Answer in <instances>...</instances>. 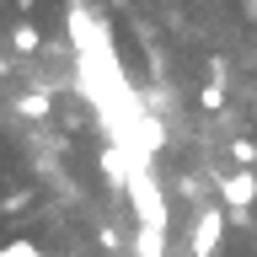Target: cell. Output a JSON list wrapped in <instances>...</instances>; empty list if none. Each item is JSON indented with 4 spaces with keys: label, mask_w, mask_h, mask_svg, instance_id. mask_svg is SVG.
Here are the masks:
<instances>
[{
    "label": "cell",
    "mask_w": 257,
    "mask_h": 257,
    "mask_svg": "<svg viewBox=\"0 0 257 257\" xmlns=\"http://www.w3.org/2000/svg\"><path fill=\"white\" fill-rule=\"evenodd\" d=\"M123 193L134 198V214H140V225H150V230H166V198H161L156 177H150V166H140V156H134V172H128Z\"/></svg>",
    "instance_id": "obj_1"
},
{
    "label": "cell",
    "mask_w": 257,
    "mask_h": 257,
    "mask_svg": "<svg viewBox=\"0 0 257 257\" xmlns=\"http://www.w3.org/2000/svg\"><path fill=\"white\" fill-rule=\"evenodd\" d=\"M220 182V198H225V220L230 225H252V204H257V172H225L214 177Z\"/></svg>",
    "instance_id": "obj_2"
},
{
    "label": "cell",
    "mask_w": 257,
    "mask_h": 257,
    "mask_svg": "<svg viewBox=\"0 0 257 257\" xmlns=\"http://www.w3.org/2000/svg\"><path fill=\"white\" fill-rule=\"evenodd\" d=\"M225 209L220 204H209V209H198V220H193V236H188V252L193 257H214L220 252V236H225Z\"/></svg>",
    "instance_id": "obj_3"
},
{
    "label": "cell",
    "mask_w": 257,
    "mask_h": 257,
    "mask_svg": "<svg viewBox=\"0 0 257 257\" xmlns=\"http://www.w3.org/2000/svg\"><path fill=\"white\" fill-rule=\"evenodd\" d=\"M134 257H166V230L140 225V236H134Z\"/></svg>",
    "instance_id": "obj_4"
},
{
    "label": "cell",
    "mask_w": 257,
    "mask_h": 257,
    "mask_svg": "<svg viewBox=\"0 0 257 257\" xmlns=\"http://www.w3.org/2000/svg\"><path fill=\"white\" fill-rule=\"evenodd\" d=\"M16 112H22V118H48L54 102H48V91H27L22 102H16Z\"/></svg>",
    "instance_id": "obj_5"
},
{
    "label": "cell",
    "mask_w": 257,
    "mask_h": 257,
    "mask_svg": "<svg viewBox=\"0 0 257 257\" xmlns=\"http://www.w3.org/2000/svg\"><path fill=\"white\" fill-rule=\"evenodd\" d=\"M38 43H43V38H38L32 22H16V27H11V48H16V54H32Z\"/></svg>",
    "instance_id": "obj_6"
},
{
    "label": "cell",
    "mask_w": 257,
    "mask_h": 257,
    "mask_svg": "<svg viewBox=\"0 0 257 257\" xmlns=\"http://www.w3.org/2000/svg\"><path fill=\"white\" fill-rule=\"evenodd\" d=\"M230 156H236V172H257V145L252 140H230Z\"/></svg>",
    "instance_id": "obj_7"
},
{
    "label": "cell",
    "mask_w": 257,
    "mask_h": 257,
    "mask_svg": "<svg viewBox=\"0 0 257 257\" xmlns=\"http://www.w3.org/2000/svg\"><path fill=\"white\" fill-rule=\"evenodd\" d=\"M198 107H204V112H220L225 107V86H220V80H209L204 91H198Z\"/></svg>",
    "instance_id": "obj_8"
},
{
    "label": "cell",
    "mask_w": 257,
    "mask_h": 257,
    "mask_svg": "<svg viewBox=\"0 0 257 257\" xmlns=\"http://www.w3.org/2000/svg\"><path fill=\"white\" fill-rule=\"evenodd\" d=\"M96 246H102L107 257H118V252H123V246H118V230H112V225H102V230H96Z\"/></svg>",
    "instance_id": "obj_9"
},
{
    "label": "cell",
    "mask_w": 257,
    "mask_h": 257,
    "mask_svg": "<svg viewBox=\"0 0 257 257\" xmlns=\"http://www.w3.org/2000/svg\"><path fill=\"white\" fill-rule=\"evenodd\" d=\"M6 252H11V257H48V252H38V246H32V241H11V246H6Z\"/></svg>",
    "instance_id": "obj_10"
},
{
    "label": "cell",
    "mask_w": 257,
    "mask_h": 257,
    "mask_svg": "<svg viewBox=\"0 0 257 257\" xmlns=\"http://www.w3.org/2000/svg\"><path fill=\"white\" fill-rule=\"evenodd\" d=\"M246 16H252V22H257V0H246Z\"/></svg>",
    "instance_id": "obj_11"
},
{
    "label": "cell",
    "mask_w": 257,
    "mask_h": 257,
    "mask_svg": "<svg viewBox=\"0 0 257 257\" xmlns=\"http://www.w3.org/2000/svg\"><path fill=\"white\" fill-rule=\"evenodd\" d=\"M16 6H22V11H32V0H16Z\"/></svg>",
    "instance_id": "obj_12"
},
{
    "label": "cell",
    "mask_w": 257,
    "mask_h": 257,
    "mask_svg": "<svg viewBox=\"0 0 257 257\" xmlns=\"http://www.w3.org/2000/svg\"><path fill=\"white\" fill-rule=\"evenodd\" d=\"M59 257H75V252H59Z\"/></svg>",
    "instance_id": "obj_13"
}]
</instances>
